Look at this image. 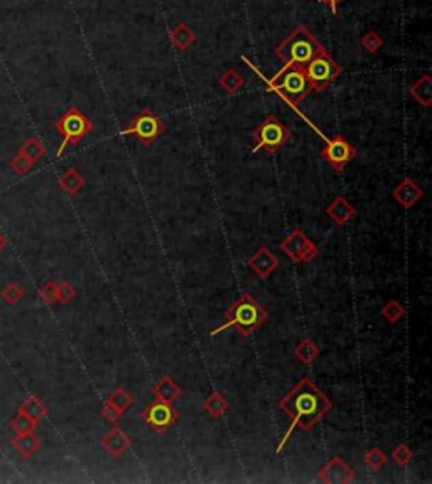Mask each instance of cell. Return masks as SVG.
<instances>
[{"label": "cell", "mask_w": 432, "mask_h": 484, "mask_svg": "<svg viewBox=\"0 0 432 484\" xmlns=\"http://www.w3.org/2000/svg\"><path fill=\"white\" fill-rule=\"evenodd\" d=\"M412 457L414 453L407 444H397L395 449L392 450V459H394V462H397L398 466H407L409 462L412 461Z\"/></svg>", "instance_id": "cell-33"}, {"label": "cell", "mask_w": 432, "mask_h": 484, "mask_svg": "<svg viewBox=\"0 0 432 484\" xmlns=\"http://www.w3.org/2000/svg\"><path fill=\"white\" fill-rule=\"evenodd\" d=\"M392 194H394V198L397 199V203L404 207V209H412V207L422 199L424 189L414 179L405 177V179H402L401 184L394 189Z\"/></svg>", "instance_id": "cell-14"}, {"label": "cell", "mask_w": 432, "mask_h": 484, "mask_svg": "<svg viewBox=\"0 0 432 484\" xmlns=\"http://www.w3.org/2000/svg\"><path fill=\"white\" fill-rule=\"evenodd\" d=\"M355 471L341 457H333L319 469L318 478L326 484H348L355 479Z\"/></svg>", "instance_id": "cell-12"}, {"label": "cell", "mask_w": 432, "mask_h": 484, "mask_svg": "<svg viewBox=\"0 0 432 484\" xmlns=\"http://www.w3.org/2000/svg\"><path fill=\"white\" fill-rule=\"evenodd\" d=\"M17 152H21L24 157H27L32 164H36L39 161V159L42 157V155L46 154V147L38 137H31V138H27L23 145H21V149Z\"/></svg>", "instance_id": "cell-26"}, {"label": "cell", "mask_w": 432, "mask_h": 484, "mask_svg": "<svg viewBox=\"0 0 432 484\" xmlns=\"http://www.w3.org/2000/svg\"><path fill=\"white\" fill-rule=\"evenodd\" d=\"M255 145L252 151H265L267 154H275L290 138V130L275 115H267L264 122L253 132Z\"/></svg>", "instance_id": "cell-6"}, {"label": "cell", "mask_w": 432, "mask_h": 484, "mask_svg": "<svg viewBox=\"0 0 432 484\" xmlns=\"http://www.w3.org/2000/svg\"><path fill=\"white\" fill-rule=\"evenodd\" d=\"M101 415H103L105 420L110 422V424H114V425L117 424V422L123 417V415L118 412V410L115 409V407H112L110 403H107V402H105V405L101 407Z\"/></svg>", "instance_id": "cell-37"}, {"label": "cell", "mask_w": 432, "mask_h": 484, "mask_svg": "<svg viewBox=\"0 0 432 484\" xmlns=\"http://www.w3.org/2000/svg\"><path fill=\"white\" fill-rule=\"evenodd\" d=\"M183 388L176 383L170 377H162L157 383L152 387V395L155 396V400H162V402H170L179 398Z\"/></svg>", "instance_id": "cell-18"}, {"label": "cell", "mask_w": 432, "mask_h": 484, "mask_svg": "<svg viewBox=\"0 0 432 484\" xmlns=\"http://www.w3.org/2000/svg\"><path fill=\"white\" fill-rule=\"evenodd\" d=\"M380 314H382L390 324H397L405 314H407V311H405V307L398 301H388L382 307Z\"/></svg>", "instance_id": "cell-29"}, {"label": "cell", "mask_w": 432, "mask_h": 484, "mask_svg": "<svg viewBox=\"0 0 432 484\" xmlns=\"http://www.w3.org/2000/svg\"><path fill=\"white\" fill-rule=\"evenodd\" d=\"M326 214L335 221L336 225H346L348 221L353 220V216L357 214L355 207L351 206V203L348 201L343 196H338L333 203H329L326 207Z\"/></svg>", "instance_id": "cell-17"}, {"label": "cell", "mask_w": 432, "mask_h": 484, "mask_svg": "<svg viewBox=\"0 0 432 484\" xmlns=\"http://www.w3.org/2000/svg\"><path fill=\"white\" fill-rule=\"evenodd\" d=\"M361 46L365 47L368 53H377V51L380 49V47L383 46V38L382 36L377 34L375 31H368L365 36L361 38Z\"/></svg>", "instance_id": "cell-34"}, {"label": "cell", "mask_w": 432, "mask_h": 484, "mask_svg": "<svg viewBox=\"0 0 432 484\" xmlns=\"http://www.w3.org/2000/svg\"><path fill=\"white\" fill-rule=\"evenodd\" d=\"M10 446H12V449L19 456H23L24 459H29V457H32L41 449L42 442L34 432H27V434H17L16 437L10 439Z\"/></svg>", "instance_id": "cell-16"}, {"label": "cell", "mask_w": 432, "mask_h": 484, "mask_svg": "<svg viewBox=\"0 0 432 484\" xmlns=\"http://www.w3.org/2000/svg\"><path fill=\"white\" fill-rule=\"evenodd\" d=\"M321 47L322 44L314 34H311V31H307L304 25H296L288 38L275 47V56L284 64L306 66Z\"/></svg>", "instance_id": "cell-3"}, {"label": "cell", "mask_w": 432, "mask_h": 484, "mask_svg": "<svg viewBox=\"0 0 432 484\" xmlns=\"http://www.w3.org/2000/svg\"><path fill=\"white\" fill-rule=\"evenodd\" d=\"M177 417H179V413L174 409L173 403L162 402V400H155V402L149 403L142 413L145 424H147L152 431L157 432V434L168 432L169 429L176 424Z\"/></svg>", "instance_id": "cell-11"}, {"label": "cell", "mask_w": 432, "mask_h": 484, "mask_svg": "<svg viewBox=\"0 0 432 484\" xmlns=\"http://www.w3.org/2000/svg\"><path fill=\"white\" fill-rule=\"evenodd\" d=\"M270 86L274 92L288 100L292 107L303 101L312 92V85L306 75V69L299 64H285L274 78L270 79Z\"/></svg>", "instance_id": "cell-4"}, {"label": "cell", "mask_w": 432, "mask_h": 484, "mask_svg": "<svg viewBox=\"0 0 432 484\" xmlns=\"http://www.w3.org/2000/svg\"><path fill=\"white\" fill-rule=\"evenodd\" d=\"M75 297H76V289L70 282L58 283V302H61V304H70Z\"/></svg>", "instance_id": "cell-36"}, {"label": "cell", "mask_w": 432, "mask_h": 484, "mask_svg": "<svg viewBox=\"0 0 432 484\" xmlns=\"http://www.w3.org/2000/svg\"><path fill=\"white\" fill-rule=\"evenodd\" d=\"M387 461H388L387 454H385L382 449H379V447H372V449L365 454L366 468L372 469V471L375 472L380 471V469L387 464Z\"/></svg>", "instance_id": "cell-30"}, {"label": "cell", "mask_w": 432, "mask_h": 484, "mask_svg": "<svg viewBox=\"0 0 432 484\" xmlns=\"http://www.w3.org/2000/svg\"><path fill=\"white\" fill-rule=\"evenodd\" d=\"M132 446V440H130L129 435L122 431L120 427L115 425L112 431H108L107 434L101 439V447L103 450H107L112 457H120L122 454H125L127 450Z\"/></svg>", "instance_id": "cell-15"}, {"label": "cell", "mask_w": 432, "mask_h": 484, "mask_svg": "<svg viewBox=\"0 0 432 484\" xmlns=\"http://www.w3.org/2000/svg\"><path fill=\"white\" fill-rule=\"evenodd\" d=\"M321 157L325 159L333 169L341 173L355 157H357V149L350 144L343 136H335L333 138H326V145L321 149Z\"/></svg>", "instance_id": "cell-9"}, {"label": "cell", "mask_w": 432, "mask_h": 484, "mask_svg": "<svg viewBox=\"0 0 432 484\" xmlns=\"http://www.w3.org/2000/svg\"><path fill=\"white\" fill-rule=\"evenodd\" d=\"M9 427L12 429L16 434H27V432H34L38 427V422L32 420L31 417L23 412H17L16 417L9 422Z\"/></svg>", "instance_id": "cell-28"}, {"label": "cell", "mask_w": 432, "mask_h": 484, "mask_svg": "<svg viewBox=\"0 0 432 484\" xmlns=\"http://www.w3.org/2000/svg\"><path fill=\"white\" fill-rule=\"evenodd\" d=\"M39 297L45 302L46 305H53L54 302H58V283L56 282H48L41 287L39 290Z\"/></svg>", "instance_id": "cell-35"}, {"label": "cell", "mask_w": 432, "mask_h": 484, "mask_svg": "<svg viewBox=\"0 0 432 484\" xmlns=\"http://www.w3.org/2000/svg\"><path fill=\"white\" fill-rule=\"evenodd\" d=\"M32 166H34V164L29 161L27 157H24V155L21 154V152H17V154L14 155V157L10 159V162H9L10 169H12L14 173H16L19 177L25 176V174H27L29 170L32 169Z\"/></svg>", "instance_id": "cell-32"}, {"label": "cell", "mask_w": 432, "mask_h": 484, "mask_svg": "<svg viewBox=\"0 0 432 484\" xmlns=\"http://www.w3.org/2000/svg\"><path fill=\"white\" fill-rule=\"evenodd\" d=\"M23 297H24V290L21 289L16 282L7 283V285L2 289V299H3V302H5V304L17 305Z\"/></svg>", "instance_id": "cell-31"}, {"label": "cell", "mask_w": 432, "mask_h": 484, "mask_svg": "<svg viewBox=\"0 0 432 484\" xmlns=\"http://www.w3.org/2000/svg\"><path fill=\"white\" fill-rule=\"evenodd\" d=\"M17 412H23L27 415V417H31L32 420H36L39 424V422L42 420V418L46 417V415L49 413L48 405H46L45 402H42L39 396L36 395H29L27 398L24 400L23 403L19 405V410Z\"/></svg>", "instance_id": "cell-21"}, {"label": "cell", "mask_w": 432, "mask_h": 484, "mask_svg": "<svg viewBox=\"0 0 432 484\" xmlns=\"http://www.w3.org/2000/svg\"><path fill=\"white\" fill-rule=\"evenodd\" d=\"M54 129L63 136V142L56 152V157H61L68 145H76L83 137L92 132L93 122L79 108L71 107L54 123Z\"/></svg>", "instance_id": "cell-5"}, {"label": "cell", "mask_w": 432, "mask_h": 484, "mask_svg": "<svg viewBox=\"0 0 432 484\" xmlns=\"http://www.w3.org/2000/svg\"><path fill=\"white\" fill-rule=\"evenodd\" d=\"M58 184H60V188L63 189L68 196H76L81 191L83 186H85V177L78 173V169L70 167V169H66L61 174L60 179H58Z\"/></svg>", "instance_id": "cell-20"}, {"label": "cell", "mask_w": 432, "mask_h": 484, "mask_svg": "<svg viewBox=\"0 0 432 484\" xmlns=\"http://www.w3.org/2000/svg\"><path fill=\"white\" fill-rule=\"evenodd\" d=\"M107 403H110L112 407H115V409H117L118 412L123 415L127 412V410L130 409V407L134 405V398H132V395L125 390V388L118 387V388H115L110 395H108Z\"/></svg>", "instance_id": "cell-27"}, {"label": "cell", "mask_w": 432, "mask_h": 484, "mask_svg": "<svg viewBox=\"0 0 432 484\" xmlns=\"http://www.w3.org/2000/svg\"><path fill=\"white\" fill-rule=\"evenodd\" d=\"M306 75L312 85V92H322L328 86L333 85V81L341 75V68L333 61L326 47L322 46L309 63L304 66Z\"/></svg>", "instance_id": "cell-8"}, {"label": "cell", "mask_w": 432, "mask_h": 484, "mask_svg": "<svg viewBox=\"0 0 432 484\" xmlns=\"http://www.w3.org/2000/svg\"><path fill=\"white\" fill-rule=\"evenodd\" d=\"M294 356L306 366H311L319 356V346L316 344L314 341L304 337V340L296 346V349H294Z\"/></svg>", "instance_id": "cell-25"}, {"label": "cell", "mask_w": 432, "mask_h": 484, "mask_svg": "<svg viewBox=\"0 0 432 484\" xmlns=\"http://www.w3.org/2000/svg\"><path fill=\"white\" fill-rule=\"evenodd\" d=\"M279 264H281L279 258L275 257L267 246H260V249L246 260V265L250 267V270L259 277V279H268V277L277 270Z\"/></svg>", "instance_id": "cell-13"}, {"label": "cell", "mask_w": 432, "mask_h": 484, "mask_svg": "<svg viewBox=\"0 0 432 484\" xmlns=\"http://www.w3.org/2000/svg\"><path fill=\"white\" fill-rule=\"evenodd\" d=\"M196 34L194 31L188 24L181 23L170 31V42L174 47H177L179 51H186L188 47L194 44Z\"/></svg>", "instance_id": "cell-23"}, {"label": "cell", "mask_w": 432, "mask_h": 484, "mask_svg": "<svg viewBox=\"0 0 432 484\" xmlns=\"http://www.w3.org/2000/svg\"><path fill=\"white\" fill-rule=\"evenodd\" d=\"M281 250L294 264H309L319 255V249L312 243L303 230H294L285 240H282Z\"/></svg>", "instance_id": "cell-10"}, {"label": "cell", "mask_w": 432, "mask_h": 484, "mask_svg": "<svg viewBox=\"0 0 432 484\" xmlns=\"http://www.w3.org/2000/svg\"><path fill=\"white\" fill-rule=\"evenodd\" d=\"M7 246H9V240H7V236H3L2 233H0V253H2Z\"/></svg>", "instance_id": "cell-39"}, {"label": "cell", "mask_w": 432, "mask_h": 484, "mask_svg": "<svg viewBox=\"0 0 432 484\" xmlns=\"http://www.w3.org/2000/svg\"><path fill=\"white\" fill-rule=\"evenodd\" d=\"M218 85L225 90L228 94H235L238 93L245 85V78L233 68H227L225 69L223 75L218 79Z\"/></svg>", "instance_id": "cell-24"}, {"label": "cell", "mask_w": 432, "mask_h": 484, "mask_svg": "<svg viewBox=\"0 0 432 484\" xmlns=\"http://www.w3.org/2000/svg\"><path fill=\"white\" fill-rule=\"evenodd\" d=\"M410 97L422 105L424 108H429L432 103V78L429 75H424L422 78L417 79L416 83H412L409 88Z\"/></svg>", "instance_id": "cell-19"}, {"label": "cell", "mask_w": 432, "mask_h": 484, "mask_svg": "<svg viewBox=\"0 0 432 484\" xmlns=\"http://www.w3.org/2000/svg\"><path fill=\"white\" fill-rule=\"evenodd\" d=\"M333 409V403L309 378H303L296 387L281 400V410L289 415L290 425L285 435L279 442L277 453H282L288 446L297 427L304 432H311V429Z\"/></svg>", "instance_id": "cell-1"}, {"label": "cell", "mask_w": 432, "mask_h": 484, "mask_svg": "<svg viewBox=\"0 0 432 484\" xmlns=\"http://www.w3.org/2000/svg\"><path fill=\"white\" fill-rule=\"evenodd\" d=\"M267 318L268 312L265 311V307H262L250 294H242L238 301L225 312V321L227 322L213 329L209 334L216 336L221 331L233 327L237 333L243 334V336H250L264 326Z\"/></svg>", "instance_id": "cell-2"}, {"label": "cell", "mask_w": 432, "mask_h": 484, "mask_svg": "<svg viewBox=\"0 0 432 484\" xmlns=\"http://www.w3.org/2000/svg\"><path fill=\"white\" fill-rule=\"evenodd\" d=\"M164 122L159 118L157 114H154L151 108H142L139 114L134 116L132 122L122 130L120 136H132L136 137L144 147H151V145L164 133Z\"/></svg>", "instance_id": "cell-7"}, {"label": "cell", "mask_w": 432, "mask_h": 484, "mask_svg": "<svg viewBox=\"0 0 432 484\" xmlns=\"http://www.w3.org/2000/svg\"><path fill=\"white\" fill-rule=\"evenodd\" d=\"M203 409L212 415V417L220 418L230 410V403H228L223 392H212L206 396L205 402H203Z\"/></svg>", "instance_id": "cell-22"}, {"label": "cell", "mask_w": 432, "mask_h": 484, "mask_svg": "<svg viewBox=\"0 0 432 484\" xmlns=\"http://www.w3.org/2000/svg\"><path fill=\"white\" fill-rule=\"evenodd\" d=\"M321 3H326V5H329V9H331L333 16H338V5H340L341 0H319Z\"/></svg>", "instance_id": "cell-38"}]
</instances>
